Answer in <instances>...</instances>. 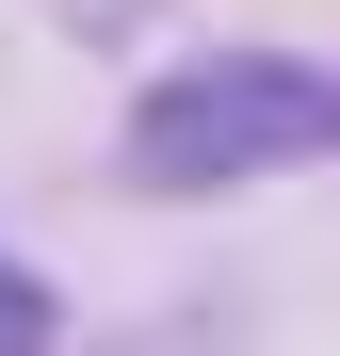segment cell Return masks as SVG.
<instances>
[{
    "label": "cell",
    "mask_w": 340,
    "mask_h": 356,
    "mask_svg": "<svg viewBox=\"0 0 340 356\" xmlns=\"http://www.w3.org/2000/svg\"><path fill=\"white\" fill-rule=\"evenodd\" d=\"M340 146V81L324 65H275V49H211L130 113V162L162 195H211V178H275V162H324Z\"/></svg>",
    "instance_id": "1"
},
{
    "label": "cell",
    "mask_w": 340,
    "mask_h": 356,
    "mask_svg": "<svg viewBox=\"0 0 340 356\" xmlns=\"http://www.w3.org/2000/svg\"><path fill=\"white\" fill-rule=\"evenodd\" d=\"M0 356H49V308H33V275H0Z\"/></svg>",
    "instance_id": "2"
}]
</instances>
